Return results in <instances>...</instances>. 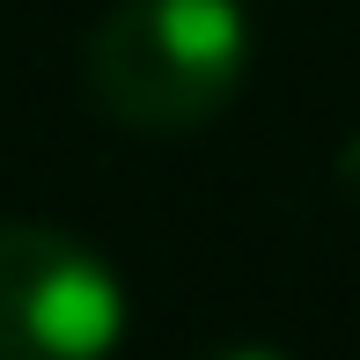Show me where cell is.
I'll list each match as a JSON object with an SVG mask.
<instances>
[{
	"label": "cell",
	"instance_id": "obj_2",
	"mask_svg": "<svg viewBox=\"0 0 360 360\" xmlns=\"http://www.w3.org/2000/svg\"><path fill=\"white\" fill-rule=\"evenodd\" d=\"M125 280L67 228L0 221V360H110Z\"/></svg>",
	"mask_w": 360,
	"mask_h": 360
},
{
	"label": "cell",
	"instance_id": "obj_3",
	"mask_svg": "<svg viewBox=\"0 0 360 360\" xmlns=\"http://www.w3.org/2000/svg\"><path fill=\"white\" fill-rule=\"evenodd\" d=\"M214 360H287V353H272V346H221Z\"/></svg>",
	"mask_w": 360,
	"mask_h": 360
},
{
	"label": "cell",
	"instance_id": "obj_1",
	"mask_svg": "<svg viewBox=\"0 0 360 360\" xmlns=\"http://www.w3.org/2000/svg\"><path fill=\"white\" fill-rule=\"evenodd\" d=\"M81 74L96 110L125 133H199L250 74V15L243 0H110L89 30Z\"/></svg>",
	"mask_w": 360,
	"mask_h": 360
}]
</instances>
